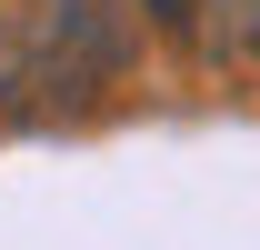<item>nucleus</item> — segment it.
I'll list each match as a JSON object with an SVG mask.
<instances>
[{
  "label": "nucleus",
  "instance_id": "f257e3e1",
  "mask_svg": "<svg viewBox=\"0 0 260 250\" xmlns=\"http://www.w3.org/2000/svg\"><path fill=\"white\" fill-rule=\"evenodd\" d=\"M140 30L120 0H10L0 10V110L10 120H70L130 70Z\"/></svg>",
  "mask_w": 260,
  "mask_h": 250
},
{
  "label": "nucleus",
  "instance_id": "f03ea898",
  "mask_svg": "<svg viewBox=\"0 0 260 250\" xmlns=\"http://www.w3.org/2000/svg\"><path fill=\"white\" fill-rule=\"evenodd\" d=\"M200 60H250L260 50V0H190V30H180Z\"/></svg>",
  "mask_w": 260,
  "mask_h": 250
},
{
  "label": "nucleus",
  "instance_id": "7ed1b4c3",
  "mask_svg": "<svg viewBox=\"0 0 260 250\" xmlns=\"http://www.w3.org/2000/svg\"><path fill=\"white\" fill-rule=\"evenodd\" d=\"M150 20L160 30H190V0H150Z\"/></svg>",
  "mask_w": 260,
  "mask_h": 250
}]
</instances>
